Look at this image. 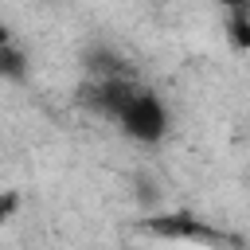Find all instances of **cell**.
Listing matches in <instances>:
<instances>
[{"label": "cell", "instance_id": "3957f363", "mask_svg": "<svg viewBox=\"0 0 250 250\" xmlns=\"http://www.w3.org/2000/svg\"><path fill=\"white\" fill-rule=\"evenodd\" d=\"M0 74H4L8 82H20V78H23V51H20L12 39H4V47H0Z\"/></svg>", "mask_w": 250, "mask_h": 250}, {"label": "cell", "instance_id": "7a4b0ae2", "mask_svg": "<svg viewBox=\"0 0 250 250\" xmlns=\"http://www.w3.org/2000/svg\"><path fill=\"white\" fill-rule=\"evenodd\" d=\"M156 230L160 234H176V238H207V242H219L215 230L199 227L195 219H156Z\"/></svg>", "mask_w": 250, "mask_h": 250}, {"label": "cell", "instance_id": "8992f818", "mask_svg": "<svg viewBox=\"0 0 250 250\" xmlns=\"http://www.w3.org/2000/svg\"><path fill=\"white\" fill-rule=\"evenodd\" d=\"M12 211H16V195H4V219H8Z\"/></svg>", "mask_w": 250, "mask_h": 250}, {"label": "cell", "instance_id": "6da1fadb", "mask_svg": "<svg viewBox=\"0 0 250 250\" xmlns=\"http://www.w3.org/2000/svg\"><path fill=\"white\" fill-rule=\"evenodd\" d=\"M117 121H121V129H125L133 141L152 145V141H160L164 129H168V109H164V102H160L156 94L137 90V94L125 102V109H121Z\"/></svg>", "mask_w": 250, "mask_h": 250}, {"label": "cell", "instance_id": "277c9868", "mask_svg": "<svg viewBox=\"0 0 250 250\" xmlns=\"http://www.w3.org/2000/svg\"><path fill=\"white\" fill-rule=\"evenodd\" d=\"M227 31H230V43H234L238 51H246V47H250V8H242V12H230V20H227Z\"/></svg>", "mask_w": 250, "mask_h": 250}, {"label": "cell", "instance_id": "5b68a950", "mask_svg": "<svg viewBox=\"0 0 250 250\" xmlns=\"http://www.w3.org/2000/svg\"><path fill=\"white\" fill-rule=\"evenodd\" d=\"M223 8H230V12H242V8H250V0H219Z\"/></svg>", "mask_w": 250, "mask_h": 250}]
</instances>
